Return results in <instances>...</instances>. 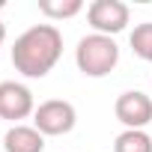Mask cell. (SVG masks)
<instances>
[{"label":"cell","instance_id":"cell-1","mask_svg":"<svg viewBox=\"0 0 152 152\" xmlns=\"http://www.w3.org/2000/svg\"><path fill=\"white\" fill-rule=\"evenodd\" d=\"M63 54V33L54 24H36L24 30L12 45V66L24 78H45Z\"/></svg>","mask_w":152,"mask_h":152},{"label":"cell","instance_id":"cell-2","mask_svg":"<svg viewBox=\"0 0 152 152\" xmlns=\"http://www.w3.org/2000/svg\"><path fill=\"white\" fill-rule=\"evenodd\" d=\"M75 63H78L81 75H87V78H104L119 63V45L110 36L90 33L75 48Z\"/></svg>","mask_w":152,"mask_h":152},{"label":"cell","instance_id":"cell-3","mask_svg":"<svg viewBox=\"0 0 152 152\" xmlns=\"http://www.w3.org/2000/svg\"><path fill=\"white\" fill-rule=\"evenodd\" d=\"M75 122H78V110H75V104L66 102V99H48L33 113V128L42 131L45 137L69 134L75 128Z\"/></svg>","mask_w":152,"mask_h":152},{"label":"cell","instance_id":"cell-4","mask_svg":"<svg viewBox=\"0 0 152 152\" xmlns=\"http://www.w3.org/2000/svg\"><path fill=\"white\" fill-rule=\"evenodd\" d=\"M128 6L122 3V0H96V3L87 6V21L96 33L102 36H116L128 27Z\"/></svg>","mask_w":152,"mask_h":152},{"label":"cell","instance_id":"cell-5","mask_svg":"<svg viewBox=\"0 0 152 152\" xmlns=\"http://www.w3.org/2000/svg\"><path fill=\"white\" fill-rule=\"evenodd\" d=\"M113 113H116V119H119L125 128L143 131V125L152 122V99H149L146 93H140V90H128V93H122V96L116 99Z\"/></svg>","mask_w":152,"mask_h":152},{"label":"cell","instance_id":"cell-6","mask_svg":"<svg viewBox=\"0 0 152 152\" xmlns=\"http://www.w3.org/2000/svg\"><path fill=\"white\" fill-rule=\"evenodd\" d=\"M30 113H36V104H33V93L18 84V81H3L0 84V119H27Z\"/></svg>","mask_w":152,"mask_h":152},{"label":"cell","instance_id":"cell-7","mask_svg":"<svg viewBox=\"0 0 152 152\" xmlns=\"http://www.w3.org/2000/svg\"><path fill=\"white\" fill-rule=\"evenodd\" d=\"M3 149L6 152H42L45 134L36 131L33 125H15L3 134Z\"/></svg>","mask_w":152,"mask_h":152},{"label":"cell","instance_id":"cell-8","mask_svg":"<svg viewBox=\"0 0 152 152\" xmlns=\"http://www.w3.org/2000/svg\"><path fill=\"white\" fill-rule=\"evenodd\" d=\"M113 152H152V137L146 131H131L125 128L113 140Z\"/></svg>","mask_w":152,"mask_h":152},{"label":"cell","instance_id":"cell-9","mask_svg":"<svg viewBox=\"0 0 152 152\" xmlns=\"http://www.w3.org/2000/svg\"><path fill=\"white\" fill-rule=\"evenodd\" d=\"M84 9L81 0H39V12L48 18H72Z\"/></svg>","mask_w":152,"mask_h":152},{"label":"cell","instance_id":"cell-10","mask_svg":"<svg viewBox=\"0 0 152 152\" xmlns=\"http://www.w3.org/2000/svg\"><path fill=\"white\" fill-rule=\"evenodd\" d=\"M131 51H134L140 60L152 63V21L134 27V33H131Z\"/></svg>","mask_w":152,"mask_h":152},{"label":"cell","instance_id":"cell-11","mask_svg":"<svg viewBox=\"0 0 152 152\" xmlns=\"http://www.w3.org/2000/svg\"><path fill=\"white\" fill-rule=\"evenodd\" d=\"M3 42H6V24L0 21V45H3Z\"/></svg>","mask_w":152,"mask_h":152},{"label":"cell","instance_id":"cell-12","mask_svg":"<svg viewBox=\"0 0 152 152\" xmlns=\"http://www.w3.org/2000/svg\"><path fill=\"white\" fill-rule=\"evenodd\" d=\"M3 6H6V3H3V0H0V9H3Z\"/></svg>","mask_w":152,"mask_h":152}]
</instances>
